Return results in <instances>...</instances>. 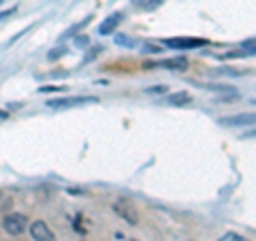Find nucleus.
Masks as SVG:
<instances>
[{"instance_id": "f8f14e48", "label": "nucleus", "mask_w": 256, "mask_h": 241, "mask_svg": "<svg viewBox=\"0 0 256 241\" xmlns=\"http://www.w3.org/2000/svg\"><path fill=\"white\" fill-rule=\"evenodd\" d=\"M62 90H66V88H64V86H41V88H38V92H62Z\"/></svg>"}, {"instance_id": "f3484780", "label": "nucleus", "mask_w": 256, "mask_h": 241, "mask_svg": "<svg viewBox=\"0 0 256 241\" xmlns=\"http://www.w3.org/2000/svg\"><path fill=\"white\" fill-rule=\"evenodd\" d=\"M75 43H79V45H86V43H88V38H75Z\"/></svg>"}, {"instance_id": "a211bd4d", "label": "nucleus", "mask_w": 256, "mask_h": 241, "mask_svg": "<svg viewBox=\"0 0 256 241\" xmlns=\"http://www.w3.org/2000/svg\"><path fill=\"white\" fill-rule=\"evenodd\" d=\"M0 120H6V114H4V111H0Z\"/></svg>"}, {"instance_id": "aec40b11", "label": "nucleus", "mask_w": 256, "mask_h": 241, "mask_svg": "<svg viewBox=\"0 0 256 241\" xmlns=\"http://www.w3.org/2000/svg\"><path fill=\"white\" fill-rule=\"evenodd\" d=\"M132 241H137V239H132Z\"/></svg>"}, {"instance_id": "7ed1b4c3", "label": "nucleus", "mask_w": 256, "mask_h": 241, "mask_svg": "<svg viewBox=\"0 0 256 241\" xmlns=\"http://www.w3.org/2000/svg\"><path fill=\"white\" fill-rule=\"evenodd\" d=\"M146 68H169V70H186L188 68V60L184 56L178 58H169V60H160V62H148Z\"/></svg>"}, {"instance_id": "6e6552de", "label": "nucleus", "mask_w": 256, "mask_h": 241, "mask_svg": "<svg viewBox=\"0 0 256 241\" xmlns=\"http://www.w3.org/2000/svg\"><path fill=\"white\" fill-rule=\"evenodd\" d=\"M220 124H224V126H248V124H254V116L242 114V116H233V118H222Z\"/></svg>"}, {"instance_id": "9b49d317", "label": "nucleus", "mask_w": 256, "mask_h": 241, "mask_svg": "<svg viewBox=\"0 0 256 241\" xmlns=\"http://www.w3.org/2000/svg\"><path fill=\"white\" fill-rule=\"evenodd\" d=\"M116 43L122 45V47H134V41L128 36H122V34H116Z\"/></svg>"}, {"instance_id": "f03ea898", "label": "nucleus", "mask_w": 256, "mask_h": 241, "mask_svg": "<svg viewBox=\"0 0 256 241\" xmlns=\"http://www.w3.org/2000/svg\"><path fill=\"white\" fill-rule=\"evenodd\" d=\"M114 212L120 216V218H124L128 224H132V226L139 224V214H137V210H134V205L128 203V200H124V198H120L114 205Z\"/></svg>"}, {"instance_id": "ddd939ff", "label": "nucleus", "mask_w": 256, "mask_h": 241, "mask_svg": "<svg viewBox=\"0 0 256 241\" xmlns=\"http://www.w3.org/2000/svg\"><path fill=\"white\" fill-rule=\"evenodd\" d=\"M218 241H248V239L242 237V235H235V232H228V235H224V237L218 239Z\"/></svg>"}, {"instance_id": "1a4fd4ad", "label": "nucleus", "mask_w": 256, "mask_h": 241, "mask_svg": "<svg viewBox=\"0 0 256 241\" xmlns=\"http://www.w3.org/2000/svg\"><path fill=\"white\" fill-rule=\"evenodd\" d=\"M190 100H192V96L188 92H178V94L166 96L164 102H169V105H173V107H180V105H188Z\"/></svg>"}, {"instance_id": "9d476101", "label": "nucleus", "mask_w": 256, "mask_h": 241, "mask_svg": "<svg viewBox=\"0 0 256 241\" xmlns=\"http://www.w3.org/2000/svg\"><path fill=\"white\" fill-rule=\"evenodd\" d=\"M162 2H164V0H137V2H134V4H137L139 9L152 11V9H158V6L162 4Z\"/></svg>"}, {"instance_id": "423d86ee", "label": "nucleus", "mask_w": 256, "mask_h": 241, "mask_svg": "<svg viewBox=\"0 0 256 241\" xmlns=\"http://www.w3.org/2000/svg\"><path fill=\"white\" fill-rule=\"evenodd\" d=\"M82 102H96V98H90V96H84V98H58V100H47V107L64 109V107L82 105Z\"/></svg>"}, {"instance_id": "4468645a", "label": "nucleus", "mask_w": 256, "mask_h": 241, "mask_svg": "<svg viewBox=\"0 0 256 241\" xmlns=\"http://www.w3.org/2000/svg\"><path fill=\"white\" fill-rule=\"evenodd\" d=\"M148 94H164L166 92V86H156V88H150V90H146Z\"/></svg>"}, {"instance_id": "0eeeda50", "label": "nucleus", "mask_w": 256, "mask_h": 241, "mask_svg": "<svg viewBox=\"0 0 256 241\" xmlns=\"http://www.w3.org/2000/svg\"><path fill=\"white\" fill-rule=\"evenodd\" d=\"M120 22H122V13H114V15H109V18H107V20L98 26V34H102V36H105V34H114L116 28L120 26Z\"/></svg>"}, {"instance_id": "39448f33", "label": "nucleus", "mask_w": 256, "mask_h": 241, "mask_svg": "<svg viewBox=\"0 0 256 241\" xmlns=\"http://www.w3.org/2000/svg\"><path fill=\"white\" fill-rule=\"evenodd\" d=\"M30 237L34 241H56L52 228L47 226L43 220H36V222L30 224Z\"/></svg>"}, {"instance_id": "412c9836", "label": "nucleus", "mask_w": 256, "mask_h": 241, "mask_svg": "<svg viewBox=\"0 0 256 241\" xmlns=\"http://www.w3.org/2000/svg\"><path fill=\"white\" fill-rule=\"evenodd\" d=\"M0 2H2V0H0Z\"/></svg>"}, {"instance_id": "6ab92c4d", "label": "nucleus", "mask_w": 256, "mask_h": 241, "mask_svg": "<svg viewBox=\"0 0 256 241\" xmlns=\"http://www.w3.org/2000/svg\"><path fill=\"white\" fill-rule=\"evenodd\" d=\"M0 203H2V194H0Z\"/></svg>"}, {"instance_id": "2eb2a0df", "label": "nucleus", "mask_w": 256, "mask_h": 241, "mask_svg": "<svg viewBox=\"0 0 256 241\" xmlns=\"http://www.w3.org/2000/svg\"><path fill=\"white\" fill-rule=\"evenodd\" d=\"M64 52H66V50H64V47H60V50H54V52L50 54V60H56V58H58V56H62Z\"/></svg>"}, {"instance_id": "20e7f679", "label": "nucleus", "mask_w": 256, "mask_h": 241, "mask_svg": "<svg viewBox=\"0 0 256 241\" xmlns=\"http://www.w3.org/2000/svg\"><path fill=\"white\" fill-rule=\"evenodd\" d=\"M162 45L171 47V50H196V47L207 45V41H203V38H166V41H162Z\"/></svg>"}, {"instance_id": "f257e3e1", "label": "nucleus", "mask_w": 256, "mask_h": 241, "mask_svg": "<svg viewBox=\"0 0 256 241\" xmlns=\"http://www.w3.org/2000/svg\"><path fill=\"white\" fill-rule=\"evenodd\" d=\"M26 216L22 214H6L4 220H2V228L9 232V235H22L24 230H26Z\"/></svg>"}, {"instance_id": "dca6fc26", "label": "nucleus", "mask_w": 256, "mask_h": 241, "mask_svg": "<svg viewBox=\"0 0 256 241\" xmlns=\"http://www.w3.org/2000/svg\"><path fill=\"white\" fill-rule=\"evenodd\" d=\"M146 50H148L150 54H158V52H160L158 47H154V45H146Z\"/></svg>"}]
</instances>
